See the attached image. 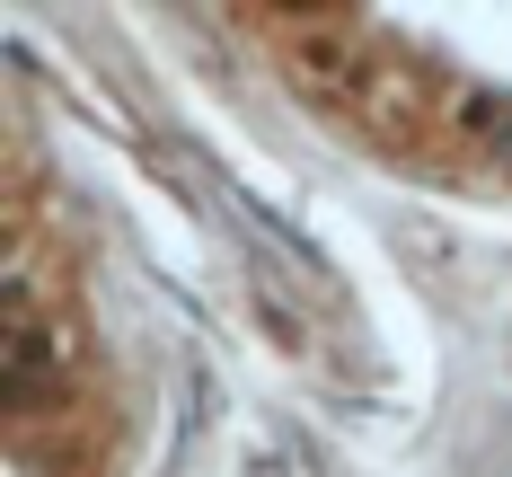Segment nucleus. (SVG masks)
I'll return each instance as SVG.
<instances>
[{
    "instance_id": "obj_1",
    "label": "nucleus",
    "mask_w": 512,
    "mask_h": 477,
    "mask_svg": "<svg viewBox=\"0 0 512 477\" xmlns=\"http://www.w3.org/2000/svg\"><path fill=\"white\" fill-rule=\"evenodd\" d=\"M283 62H292V80H301L309 98H371L380 89V62H371V45H362L354 27H292Z\"/></svg>"
}]
</instances>
